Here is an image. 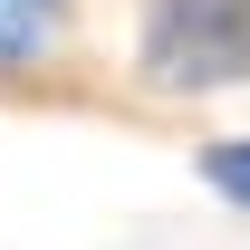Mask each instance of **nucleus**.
<instances>
[{"label":"nucleus","mask_w":250,"mask_h":250,"mask_svg":"<svg viewBox=\"0 0 250 250\" xmlns=\"http://www.w3.org/2000/svg\"><path fill=\"white\" fill-rule=\"evenodd\" d=\"M202 183H212L231 212H250V135H231V145H202Z\"/></svg>","instance_id":"3"},{"label":"nucleus","mask_w":250,"mask_h":250,"mask_svg":"<svg viewBox=\"0 0 250 250\" xmlns=\"http://www.w3.org/2000/svg\"><path fill=\"white\" fill-rule=\"evenodd\" d=\"M145 87L212 96L250 77V0H145Z\"/></svg>","instance_id":"1"},{"label":"nucleus","mask_w":250,"mask_h":250,"mask_svg":"<svg viewBox=\"0 0 250 250\" xmlns=\"http://www.w3.org/2000/svg\"><path fill=\"white\" fill-rule=\"evenodd\" d=\"M58 39V0H0V67H29Z\"/></svg>","instance_id":"2"}]
</instances>
